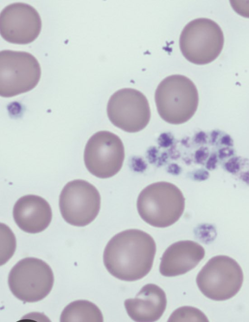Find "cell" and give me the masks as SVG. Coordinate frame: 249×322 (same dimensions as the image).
I'll use <instances>...</instances> for the list:
<instances>
[{"mask_svg": "<svg viewBox=\"0 0 249 322\" xmlns=\"http://www.w3.org/2000/svg\"><path fill=\"white\" fill-rule=\"evenodd\" d=\"M107 114L116 127L128 133L143 129L150 118V110L145 95L134 89L124 88L114 93L107 105Z\"/></svg>", "mask_w": 249, "mask_h": 322, "instance_id": "obj_10", "label": "cell"}, {"mask_svg": "<svg viewBox=\"0 0 249 322\" xmlns=\"http://www.w3.org/2000/svg\"><path fill=\"white\" fill-rule=\"evenodd\" d=\"M13 215L23 231L37 233L44 230L52 218L51 208L44 198L33 194L22 196L14 206Z\"/></svg>", "mask_w": 249, "mask_h": 322, "instance_id": "obj_13", "label": "cell"}, {"mask_svg": "<svg viewBox=\"0 0 249 322\" xmlns=\"http://www.w3.org/2000/svg\"><path fill=\"white\" fill-rule=\"evenodd\" d=\"M244 275L233 259L218 255L210 259L198 273L196 282L206 297L216 301L228 300L240 290Z\"/></svg>", "mask_w": 249, "mask_h": 322, "instance_id": "obj_5", "label": "cell"}, {"mask_svg": "<svg viewBox=\"0 0 249 322\" xmlns=\"http://www.w3.org/2000/svg\"><path fill=\"white\" fill-rule=\"evenodd\" d=\"M168 322H209L207 317L198 309L185 306L176 309Z\"/></svg>", "mask_w": 249, "mask_h": 322, "instance_id": "obj_16", "label": "cell"}, {"mask_svg": "<svg viewBox=\"0 0 249 322\" xmlns=\"http://www.w3.org/2000/svg\"><path fill=\"white\" fill-rule=\"evenodd\" d=\"M141 218L157 227H166L180 218L185 208V199L181 190L167 182L152 183L143 189L137 201Z\"/></svg>", "mask_w": 249, "mask_h": 322, "instance_id": "obj_2", "label": "cell"}, {"mask_svg": "<svg viewBox=\"0 0 249 322\" xmlns=\"http://www.w3.org/2000/svg\"><path fill=\"white\" fill-rule=\"evenodd\" d=\"M60 322H103L100 309L94 303L85 300L73 301L63 309Z\"/></svg>", "mask_w": 249, "mask_h": 322, "instance_id": "obj_15", "label": "cell"}, {"mask_svg": "<svg viewBox=\"0 0 249 322\" xmlns=\"http://www.w3.org/2000/svg\"><path fill=\"white\" fill-rule=\"evenodd\" d=\"M54 282L53 272L43 260L27 257L18 262L10 270L9 288L18 299L26 303L38 302L51 292Z\"/></svg>", "mask_w": 249, "mask_h": 322, "instance_id": "obj_6", "label": "cell"}, {"mask_svg": "<svg viewBox=\"0 0 249 322\" xmlns=\"http://www.w3.org/2000/svg\"><path fill=\"white\" fill-rule=\"evenodd\" d=\"M124 158V149L121 139L106 131L92 135L87 142L84 160L87 170L100 178H107L121 170Z\"/></svg>", "mask_w": 249, "mask_h": 322, "instance_id": "obj_9", "label": "cell"}, {"mask_svg": "<svg viewBox=\"0 0 249 322\" xmlns=\"http://www.w3.org/2000/svg\"><path fill=\"white\" fill-rule=\"evenodd\" d=\"M41 27L39 13L28 4L13 3L0 13V35L10 43L27 44L34 41L39 36Z\"/></svg>", "mask_w": 249, "mask_h": 322, "instance_id": "obj_11", "label": "cell"}, {"mask_svg": "<svg viewBox=\"0 0 249 322\" xmlns=\"http://www.w3.org/2000/svg\"><path fill=\"white\" fill-rule=\"evenodd\" d=\"M156 252L152 236L138 229H129L114 235L106 245L104 265L113 276L123 281H135L151 270Z\"/></svg>", "mask_w": 249, "mask_h": 322, "instance_id": "obj_1", "label": "cell"}, {"mask_svg": "<svg viewBox=\"0 0 249 322\" xmlns=\"http://www.w3.org/2000/svg\"><path fill=\"white\" fill-rule=\"evenodd\" d=\"M233 9L239 15L249 18V0H230Z\"/></svg>", "mask_w": 249, "mask_h": 322, "instance_id": "obj_17", "label": "cell"}, {"mask_svg": "<svg viewBox=\"0 0 249 322\" xmlns=\"http://www.w3.org/2000/svg\"><path fill=\"white\" fill-rule=\"evenodd\" d=\"M41 68L26 52L4 50L0 53V95L10 97L27 92L38 84Z\"/></svg>", "mask_w": 249, "mask_h": 322, "instance_id": "obj_7", "label": "cell"}, {"mask_svg": "<svg viewBox=\"0 0 249 322\" xmlns=\"http://www.w3.org/2000/svg\"><path fill=\"white\" fill-rule=\"evenodd\" d=\"M224 42L219 25L207 18H198L189 22L182 31L179 47L190 62L198 65L209 63L220 55Z\"/></svg>", "mask_w": 249, "mask_h": 322, "instance_id": "obj_4", "label": "cell"}, {"mask_svg": "<svg viewBox=\"0 0 249 322\" xmlns=\"http://www.w3.org/2000/svg\"><path fill=\"white\" fill-rule=\"evenodd\" d=\"M155 99L160 116L172 124L188 121L198 104L196 85L189 78L180 75L168 76L161 81L156 90Z\"/></svg>", "mask_w": 249, "mask_h": 322, "instance_id": "obj_3", "label": "cell"}, {"mask_svg": "<svg viewBox=\"0 0 249 322\" xmlns=\"http://www.w3.org/2000/svg\"><path fill=\"white\" fill-rule=\"evenodd\" d=\"M100 205L99 191L84 180L69 182L59 196V205L63 218L76 227H84L91 223L99 213Z\"/></svg>", "mask_w": 249, "mask_h": 322, "instance_id": "obj_8", "label": "cell"}, {"mask_svg": "<svg viewBox=\"0 0 249 322\" xmlns=\"http://www.w3.org/2000/svg\"><path fill=\"white\" fill-rule=\"evenodd\" d=\"M167 299L165 292L158 285H144L133 299L124 301L128 315L135 322H152L159 320L165 310Z\"/></svg>", "mask_w": 249, "mask_h": 322, "instance_id": "obj_14", "label": "cell"}, {"mask_svg": "<svg viewBox=\"0 0 249 322\" xmlns=\"http://www.w3.org/2000/svg\"><path fill=\"white\" fill-rule=\"evenodd\" d=\"M205 253L203 246L195 241L184 240L175 242L163 253L160 272L165 277L184 274L194 268L204 258Z\"/></svg>", "mask_w": 249, "mask_h": 322, "instance_id": "obj_12", "label": "cell"}]
</instances>
